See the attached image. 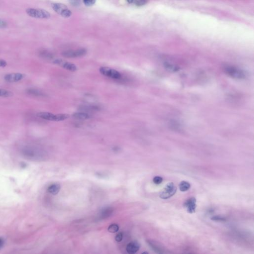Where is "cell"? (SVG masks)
<instances>
[{
	"label": "cell",
	"instance_id": "cell-1",
	"mask_svg": "<svg viewBox=\"0 0 254 254\" xmlns=\"http://www.w3.org/2000/svg\"><path fill=\"white\" fill-rule=\"evenodd\" d=\"M21 152L24 158L32 161L44 160L46 156L43 150L31 145L23 147L21 149Z\"/></svg>",
	"mask_w": 254,
	"mask_h": 254
},
{
	"label": "cell",
	"instance_id": "cell-2",
	"mask_svg": "<svg viewBox=\"0 0 254 254\" xmlns=\"http://www.w3.org/2000/svg\"><path fill=\"white\" fill-rule=\"evenodd\" d=\"M26 13L29 17L38 19H48L51 17L48 11L41 8H28L26 10Z\"/></svg>",
	"mask_w": 254,
	"mask_h": 254
},
{
	"label": "cell",
	"instance_id": "cell-3",
	"mask_svg": "<svg viewBox=\"0 0 254 254\" xmlns=\"http://www.w3.org/2000/svg\"><path fill=\"white\" fill-rule=\"evenodd\" d=\"M51 7L57 13L63 18H69L72 16V11L69 9L66 5L62 3H52Z\"/></svg>",
	"mask_w": 254,
	"mask_h": 254
},
{
	"label": "cell",
	"instance_id": "cell-4",
	"mask_svg": "<svg viewBox=\"0 0 254 254\" xmlns=\"http://www.w3.org/2000/svg\"><path fill=\"white\" fill-rule=\"evenodd\" d=\"M224 71L228 76L237 79H243L246 76L244 72L234 66H226L224 67Z\"/></svg>",
	"mask_w": 254,
	"mask_h": 254
},
{
	"label": "cell",
	"instance_id": "cell-5",
	"mask_svg": "<svg viewBox=\"0 0 254 254\" xmlns=\"http://www.w3.org/2000/svg\"><path fill=\"white\" fill-rule=\"evenodd\" d=\"M177 188L173 183L170 182L167 184L164 189L161 192L160 197L163 200H166L172 197L176 193Z\"/></svg>",
	"mask_w": 254,
	"mask_h": 254
},
{
	"label": "cell",
	"instance_id": "cell-6",
	"mask_svg": "<svg viewBox=\"0 0 254 254\" xmlns=\"http://www.w3.org/2000/svg\"><path fill=\"white\" fill-rule=\"evenodd\" d=\"M99 72L103 76L112 79H119L121 77V74L118 71L107 67L100 68Z\"/></svg>",
	"mask_w": 254,
	"mask_h": 254
},
{
	"label": "cell",
	"instance_id": "cell-7",
	"mask_svg": "<svg viewBox=\"0 0 254 254\" xmlns=\"http://www.w3.org/2000/svg\"><path fill=\"white\" fill-rule=\"evenodd\" d=\"M87 53V50L84 48H82L77 50H71L66 51L62 53L63 56L67 58H75L81 57L85 55Z\"/></svg>",
	"mask_w": 254,
	"mask_h": 254
},
{
	"label": "cell",
	"instance_id": "cell-8",
	"mask_svg": "<svg viewBox=\"0 0 254 254\" xmlns=\"http://www.w3.org/2000/svg\"><path fill=\"white\" fill-rule=\"evenodd\" d=\"M53 63L55 65L60 66L63 68L65 69L68 71H71V72H75L78 69L77 66L73 63L69 62L66 61L62 59H56L53 61Z\"/></svg>",
	"mask_w": 254,
	"mask_h": 254
},
{
	"label": "cell",
	"instance_id": "cell-9",
	"mask_svg": "<svg viewBox=\"0 0 254 254\" xmlns=\"http://www.w3.org/2000/svg\"><path fill=\"white\" fill-rule=\"evenodd\" d=\"M25 77V75L20 73H13L5 74L4 80L7 83H13L20 82Z\"/></svg>",
	"mask_w": 254,
	"mask_h": 254
},
{
	"label": "cell",
	"instance_id": "cell-10",
	"mask_svg": "<svg viewBox=\"0 0 254 254\" xmlns=\"http://www.w3.org/2000/svg\"><path fill=\"white\" fill-rule=\"evenodd\" d=\"M197 200L194 197L188 199L184 204V206L187 210V212L189 213H194L196 212L197 207Z\"/></svg>",
	"mask_w": 254,
	"mask_h": 254
},
{
	"label": "cell",
	"instance_id": "cell-11",
	"mask_svg": "<svg viewBox=\"0 0 254 254\" xmlns=\"http://www.w3.org/2000/svg\"><path fill=\"white\" fill-rule=\"evenodd\" d=\"M140 247V244L138 241H132L127 245L126 251L129 254H135L139 250Z\"/></svg>",
	"mask_w": 254,
	"mask_h": 254
},
{
	"label": "cell",
	"instance_id": "cell-12",
	"mask_svg": "<svg viewBox=\"0 0 254 254\" xmlns=\"http://www.w3.org/2000/svg\"><path fill=\"white\" fill-rule=\"evenodd\" d=\"M37 116L40 118L48 121H55V115L48 112H40L37 113Z\"/></svg>",
	"mask_w": 254,
	"mask_h": 254
},
{
	"label": "cell",
	"instance_id": "cell-13",
	"mask_svg": "<svg viewBox=\"0 0 254 254\" xmlns=\"http://www.w3.org/2000/svg\"><path fill=\"white\" fill-rule=\"evenodd\" d=\"M61 189V186L58 184H54L48 187V191L49 193L53 195H56L59 193Z\"/></svg>",
	"mask_w": 254,
	"mask_h": 254
},
{
	"label": "cell",
	"instance_id": "cell-14",
	"mask_svg": "<svg viewBox=\"0 0 254 254\" xmlns=\"http://www.w3.org/2000/svg\"><path fill=\"white\" fill-rule=\"evenodd\" d=\"M73 117L75 119L84 120L89 119L90 116L88 113L85 112H77L73 115Z\"/></svg>",
	"mask_w": 254,
	"mask_h": 254
},
{
	"label": "cell",
	"instance_id": "cell-15",
	"mask_svg": "<svg viewBox=\"0 0 254 254\" xmlns=\"http://www.w3.org/2000/svg\"><path fill=\"white\" fill-rule=\"evenodd\" d=\"M164 67L170 72H176L179 71V68L176 65L169 62H165Z\"/></svg>",
	"mask_w": 254,
	"mask_h": 254
},
{
	"label": "cell",
	"instance_id": "cell-16",
	"mask_svg": "<svg viewBox=\"0 0 254 254\" xmlns=\"http://www.w3.org/2000/svg\"><path fill=\"white\" fill-rule=\"evenodd\" d=\"M190 188V184L187 181H182L179 184V189L181 192H186L189 190Z\"/></svg>",
	"mask_w": 254,
	"mask_h": 254
},
{
	"label": "cell",
	"instance_id": "cell-17",
	"mask_svg": "<svg viewBox=\"0 0 254 254\" xmlns=\"http://www.w3.org/2000/svg\"><path fill=\"white\" fill-rule=\"evenodd\" d=\"M13 92L5 89H0V97L4 98L12 97L13 96Z\"/></svg>",
	"mask_w": 254,
	"mask_h": 254
},
{
	"label": "cell",
	"instance_id": "cell-18",
	"mask_svg": "<svg viewBox=\"0 0 254 254\" xmlns=\"http://www.w3.org/2000/svg\"><path fill=\"white\" fill-rule=\"evenodd\" d=\"M27 94L29 95H32L33 96H43V94L41 91L37 90L36 89H29L27 90Z\"/></svg>",
	"mask_w": 254,
	"mask_h": 254
},
{
	"label": "cell",
	"instance_id": "cell-19",
	"mask_svg": "<svg viewBox=\"0 0 254 254\" xmlns=\"http://www.w3.org/2000/svg\"><path fill=\"white\" fill-rule=\"evenodd\" d=\"M127 2L129 4H133L137 7L143 6L148 3V1L144 0H135V1L132 0V1H127Z\"/></svg>",
	"mask_w": 254,
	"mask_h": 254
},
{
	"label": "cell",
	"instance_id": "cell-20",
	"mask_svg": "<svg viewBox=\"0 0 254 254\" xmlns=\"http://www.w3.org/2000/svg\"><path fill=\"white\" fill-rule=\"evenodd\" d=\"M119 229V226L117 224L113 223L110 225L108 227V231L112 233L117 232Z\"/></svg>",
	"mask_w": 254,
	"mask_h": 254
},
{
	"label": "cell",
	"instance_id": "cell-21",
	"mask_svg": "<svg viewBox=\"0 0 254 254\" xmlns=\"http://www.w3.org/2000/svg\"><path fill=\"white\" fill-rule=\"evenodd\" d=\"M69 117V115L66 114H59L55 115V121H61L66 120Z\"/></svg>",
	"mask_w": 254,
	"mask_h": 254
},
{
	"label": "cell",
	"instance_id": "cell-22",
	"mask_svg": "<svg viewBox=\"0 0 254 254\" xmlns=\"http://www.w3.org/2000/svg\"><path fill=\"white\" fill-rule=\"evenodd\" d=\"M211 219V221H215L224 222L226 221V217H222L221 216H213Z\"/></svg>",
	"mask_w": 254,
	"mask_h": 254
},
{
	"label": "cell",
	"instance_id": "cell-23",
	"mask_svg": "<svg viewBox=\"0 0 254 254\" xmlns=\"http://www.w3.org/2000/svg\"><path fill=\"white\" fill-rule=\"evenodd\" d=\"M83 2L86 6L91 7L94 6L95 4L96 1H94V0H84V1H83Z\"/></svg>",
	"mask_w": 254,
	"mask_h": 254
},
{
	"label": "cell",
	"instance_id": "cell-24",
	"mask_svg": "<svg viewBox=\"0 0 254 254\" xmlns=\"http://www.w3.org/2000/svg\"><path fill=\"white\" fill-rule=\"evenodd\" d=\"M40 56L44 58H51L52 56L48 52L45 51H41L40 52Z\"/></svg>",
	"mask_w": 254,
	"mask_h": 254
},
{
	"label": "cell",
	"instance_id": "cell-25",
	"mask_svg": "<svg viewBox=\"0 0 254 254\" xmlns=\"http://www.w3.org/2000/svg\"><path fill=\"white\" fill-rule=\"evenodd\" d=\"M163 181V179L160 176H155L153 179V182L156 185L160 184Z\"/></svg>",
	"mask_w": 254,
	"mask_h": 254
},
{
	"label": "cell",
	"instance_id": "cell-26",
	"mask_svg": "<svg viewBox=\"0 0 254 254\" xmlns=\"http://www.w3.org/2000/svg\"><path fill=\"white\" fill-rule=\"evenodd\" d=\"M123 238V234L122 233H118L115 236V239L116 241L118 242H120L122 241Z\"/></svg>",
	"mask_w": 254,
	"mask_h": 254
},
{
	"label": "cell",
	"instance_id": "cell-27",
	"mask_svg": "<svg viewBox=\"0 0 254 254\" xmlns=\"http://www.w3.org/2000/svg\"><path fill=\"white\" fill-rule=\"evenodd\" d=\"M8 23L6 21L0 19V28H4L7 27Z\"/></svg>",
	"mask_w": 254,
	"mask_h": 254
},
{
	"label": "cell",
	"instance_id": "cell-28",
	"mask_svg": "<svg viewBox=\"0 0 254 254\" xmlns=\"http://www.w3.org/2000/svg\"><path fill=\"white\" fill-rule=\"evenodd\" d=\"M7 66V62L4 59H0V68H5Z\"/></svg>",
	"mask_w": 254,
	"mask_h": 254
},
{
	"label": "cell",
	"instance_id": "cell-29",
	"mask_svg": "<svg viewBox=\"0 0 254 254\" xmlns=\"http://www.w3.org/2000/svg\"><path fill=\"white\" fill-rule=\"evenodd\" d=\"M70 3L73 6L78 7L80 5V2L79 1H71Z\"/></svg>",
	"mask_w": 254,
	"mask_h": 254
},
{
	"label": "cell",
	"instance_id": "cell-30",
	"mask_svg": "<svg viewBox=\"0 0 254 254\" xmlns=\"http://www.w3.org/2000/svg\"><path fill=\"white\" fill-rule=\"evenodd\" d=\"M4 240H3V239L2 238H0V248H1V247H2L3 246V245H4Z\"/></svg>",
	"mask_w": 254,
	"mask_h": 254
},
{
	"label": "cell",
	"instance_id": "cell-31",
	"mask_svg": "<svg viewBox=\"0 0 254 254\" xmlns=\"http://www.w3.org/2000/svg\"><path fill=\"white\" fill-rule=\"evenodd\" d=\"M141 254H149V253H148V252H146V251H145V252H143V253Z\"/></svg>",
	"mask_w": 254,
	"mask_h": 254
},
{
	"label": "cell",
	"instance_id": "cell-32",
	"mask_svg": "<svg viewBox=\"0 0 254 254\" xmlns=\"http://www.w3.org/2000/svg\"></svg>",
	"mask_w": 254,
	"mask_h": 254
}]
</instances>
